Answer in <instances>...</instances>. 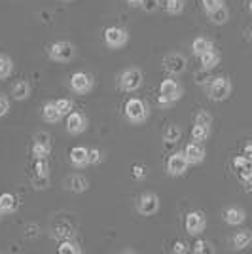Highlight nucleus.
<instances>
[{
    "label": "nucleus",
    "instance_id": "nucleus-1",
    "mask_svg": "<svg viewBox=\"0 0 252 254\" xmlns=\"http://www.w3.org/2000/svg\"><path fill=\"white\" fill-rule=\"evenodd\" d=\"M124 114H126L127 122L133 124V126H138V124H144L150 116V110H148V105L138 99V97H131L129 101L124 106Z\"/></svg>",
    "mask_w": 252,
    "mask_h": 254
},
{
    "label": "nucleus",
    "instance_id": "nucleus-2",
    "mask_svg": "<svg viewBox=\"0 0 252 254\" xmlns=\"http://www.w3.org/2000/svg\"><path fill=\"white\" fill-rule=\"evenodd\" d=\"M231 91H233V85H231L230 78H226V76L212 78L207 84V95H209L210 101H216V103H222V101L230 99Z\"/></svg>",
    "mask_w": 252,
    "mask_h": 254
},
{
    "label": "nucleus",
    "instance_id": "nucleus-3",
    "mask_svg": "<svg viewBox=\"0 0 252 254\" xmlns=\"http://www.w3.org/2000/svg\"><path fill=\"white\" fill-rule=\"evenodd\" d=\"M48 55L55 63H70L76 57V48H74V44L66 42V40H59V42H53L50 46Z\"/></svg>",
    "mask_w": 252,
    "mask_h": 254
},
{
    "label": "nucleus",
    "instance_id": "nucleus-4",
    "mask_svg": "<svg viewBox=\"0 0 252 254\" xmlns=\"http://www.w3.org/2000/svg\"><path fill=\"white\" fill-rule=\"evenodd\" d=\"M120 87L127 91V93H135L138 87L142 85V80H144V76L142 72L135 68V66H131V68H126L122 74H120Z\"/></svg>",
    "mask_w": 252,
    "mask_h": 254
},
{
    "label": "nucleus",
    "instance_id": "nucleus-5",
    "mask_svg": "<svg viewBox=\"0 0 252 254\" xmlns=\"http://www.w3.org/2000/svg\"><path fill=\"white\" fill-rule=\"evenodd\" d=\"M127 42H129V34L126 29L116 27V25L105 29V44L110 50H122Z\"/></svg>",
    "mask_w": 252,
    "mask_h": 254
},
{
    "label": "nucleus",
    "instance_id": "nucleus-6",
    "mask_svg": "<svg viewBox=\"0 0 252 254\" xmlns=\"http://www.w3.org/2000/svg\"><path fill=\"white\" fill-rule=\"evenodd\" d=\"M205 228H207V218H205V214L201 211H191L186 214V218H184V230L186 233L189 235H201V233L205 232Z\"/></svg>",
    "mask_w": 252,
    "mask_h": 254
},
{
    "label": "nucleus",
    "instance_id": "nucleus-7",
    "mask_svg": "<svg viewBox=\"0 0 252 254\" xmlns=\"http://www.w3.org/2000/svg\"><path fill=\"white\" fill-rule=\"evenodd\" d=\"M70 89L78 95H87L91 89H93V78L87 74V72H74L70 78Z\"/></svg>",
    "mask_w": 252,
    "mask_h": 254
},
{
    "label": "nucleus",
    "instance_id": "nucleus-8",
    "mask_svg": "<svg viewBox=\"0 0 252 254\" xmlns=\"http://www.w3.org/2000/svg\"><path fill=\"white\" fill-rule=\"evenodd\" d=\"M189 163L186 156H184V152H175L173 156H169L167 159V173L171 177H182V175H186V171H188Z\"/></svg>",
    "mask_w": 252,
    "mask_h": 254
},
{
    "label": "nucleus",
    "instance_id": "nucleus-9",
    "mask_svg": "<svg viewBox=\"0 0 252 254\" xmlns=\"http://www.w3.org/2000/svg\"><path fill=\"white\" fill-rule=\"evenodd\" d=\"M138 212L142 216H154L156 212L159 211V197L152 191H146L138 197V205H137Z\"/></svg>",
    "mask_w": 252,
    "mask_h": 254
},
{
    "label": "nucleus",
    "instance_id": "nucleus-10",
    "mask_svg": "<svg viewBox=\"0 0 252 254\" xmlns=\"http://www.w3.org/2000/svg\"><path fill=\"white\" fill-rule=\"evenodd\" d=\"M85 129H87V118L82 112H70L66 116V131L70 135H82Z\"/></svg>",
    "mask_w": 252,
    "mask_h": 254
},
{
    "label": "nucleus",
    "instance_id": "nucleus-11",
    "mask_svg": "<svg viewBox=\"0 0 252 254\" xmlns=\"http://www.w3.org/2000/svg\"><path fill=\"white\" fill-rule=\"evenodd\" d=\"M163 68L171 74H180L186 68V57L182 53H169L163 59Z\"/></svg>",
    "mask_w": 252,
    "mask_h": 254
},
{
    "label": "nucleus",
    "instance_id": "nucleus-12",
    "mask_svg": "<svg viewBox=\"0 0 252 254\" xmlns=\"http://www.w3.org/2000/svg\"><path fill=\"white\" fill-rule=\"evenodd\" d=\"M159 93L169 97L173 103H177L180 97H182V87H180V84L177 82V80L167 78V80H163V82L159 84Z\"/></svg>",
    "mask_w": 252,
    "mask_h": 254
},
{
    "label": "nucleus",
    "instance_id": "nucleus-13",
    "mask_svg": "<svg viewBox=\"0 0 252 254\" xmlns=\"http://www.w3.org/2000/svg\"><path fill=\"white\" fill-rule=\"evenodd\" d=\"M182 152H184V156H186L189 165H199L205 159V148L201 146V142H189V144H186V148L182 150Z\"/></svg>",
    "mask_w": 252,
    "mask_h": 254
},
{
    "label": "nucleus",
    "instance_id": "nucleus-14",
    "mask_svg": "<svg viewBox=\"0 0 252 254\" xmlns=\"http://www.w3.org/2000/svg\"><path fill=\"white\" fill-rule=\"evenodd\" d=\"M70 163L76 169H84L89 165V150L85 146H74L70 150Z\"/></svg>",
    "mask_w": 252,
    "mask_h": 254
},
{
    "label": "nucleus",
    "instance_id": "nucleus-15",
    "mask_svg": "<svg viewBox=\"0 0 252 254\" xmlns=\"http://www.w3.org/2000/svg\"><path fill=\"white\" fill-rule=\"evenodd\" d=\"M252 245V232L251 230H239L231 237V247L233 251H245Z\"/></svg>",
    "mask_w": 252,
    "mask_h": 254
},
{
    "label": "nucleus",
    "instance_id": "nucleus-16",
    "mask_svg": "<svg viewBox=\"0 0 252 254\" xmlns=\"http://www.w3.org/2000/svg\"><path fill=\"white\" fill-rule=\"evenodd\" d=\"M224 220L228 226H241L247 220V212L243 211L241 207H228L224 211Z\"/></svg>",
    "mask_w": 252,
    "mask_h": 254
},
{
    "label": "nucleus",
    "instance_id": "nucleus-17",
    "mask_svg": "<svg viewBox=\"0 0 252 254\" xmlns=\"http://www.w3.org/2000/svg\"><path fill=\"white\" fill-rule=\"evenodd\" d=\"M64 186H66V190L74 191V193H84L89 188V180L82 175H70L64 182Z\"/></svg>",
    "mask_w": 252,
    "mask_h": 254
},
{
    "label": "nucleus",
    "instance_id": "nucleus-18",
    "mask_svg": "<svg viewBox=\"0 0 252 254\" xmlns=\"http://www.w3.org/2000/svg\"><path fill=\"white\" fill-rule=\"evenodd\" d=\"M220 53L216 52L214 48L209 50L207 53H203L199 55V63H201V68H205V70H212V68H216L218 64H220Z\"/></svg>",
    "mask_w": 252,
    "mask_h": 254
},
{
    "label": "nucleus",
    "instance_id": "nucleus-19",
    "mask_svg": "<svg viewBox=\"0 0 252 254\" xmlns=\"http://www.w3.org/2000/svg\"><path fill=\"white\" fill-rule=\"evenodd\" d=\"M11 97H13V101H27L31 97V84L25 80L15 82L11 87Z\"/></svg>",
    "mask_w": 252,
    "mask_h": 254
},
{
    "label": "nucleus",
    "instance_id": "nucleus-20",
    "mask_svg": "<svg viewBox=\"0 0 252 254\" xmlns=\"http://www.w3.org/2000/svg\"><path fill=\"white\" fill-rule=\"evenodd\" d=\"M17 211V197L10 193V191H4L0 193V212L2 214H8V212Z\"/></svg>",
    "mask_w": 252,
    "mask_h": 254
},
{
    "label": "nucleus",
    "instance_id": "nucleus-21",
    "mask_svg": "<svg viewBox=\"0 0 252 254\" xmlns=\"http://www.w3.org/2000/svg\"><path fill=\"white\" fill-rule=\"evenodd\" d=\"M42 118L48 122V124H57V122L63 118V114L59 112V108H57V105H55V101H50V103L44 105Z\"/></svg>",
    "mask_w": 252,
    "mask_h": 254
},
{
    "label": "nucleus",
    "instance_id": "nucleus-22",
    "mask_svg": "<svg viewBox=\"0 0 252 254\" xmlns=\"http://www.w3.org/2000/svg\"><path fill=\"white\" fill-rule=\"evenodd\" d=\"M207 17H209V21L214 23V25H226V23L230 21V10H228L226 6H220L218 10L209 11Z\"/></svg>",
    "mask_w": 252,
    "mask_h": 254
},
{
    "label": "nucleus",
    "instance_id": "nucleus-23",
    "mask_svg": "<svg viewBox=\"0 0 252 254\" xmlns=\"http://www.w3.org/2000/svg\"><path fill=\"white\" fill-rule=\"evenodd\" d=\"M212 48H214V46H212V40L205 38V36H197V38L193 40V44H191V52L195 53L197 57L203 55V53H207L209 50H212Z\"/></svg>",
    "mask_w": 252,
    "mask_h": 254
},
{
    "label": "nucleus",
    "instance_id": "nucleus-24",
    "mask_svg": "<svg viewBox=\"0 0 252 254\" xmlns=\"http://www.w3.org/2000/svg\"><path fill=\"white\" fill-rule=\"evenodd\" d=\"M209 137H210V127L193 124V127H191V140L193 142H201L203 144Z\"/></svg>",
    "mask_w": 252,
    "mask_h": 254
},
{
    "label": "nucleus",
    "instance_id": "nucleus-25",
    "mask_svg": "<svg viewBox=\"0 0 252 254\" xmlns=\"http://www.w3.org/2000/svg\"><path fill=\"white\" fill-rule=\"evenodd\" d=\"M11 72H13V61L6 53H0V80L10 78Z\"/></svg>",
    "mask_w": 252,
    "mask_h": 254
},
{
    "label": "nucleus",
    "instance_id": "nucleus-26",
    "mask_svg": "<svg viewBox=\"0 0 252 254\" xmlns=\"http://www.w3.org/2000/svg\"><path fill=\"white\" fill-rule=\"evenodd\" d=\"M57 253L59 254H82V249H80V245L72 241V239H64L59 243L57 247Z\"/></svg>",
    "mask_w": 252,
    "mask_h": 254
},
{
    "label": "nucleus",
    "instance_id": "nucleus-27",
    "mask_svg": "<svg viewBox=\"0 0 252 254\" xmlns=\"http://www.w3.org/2000/svg\"><path fill=\"white\" fill-rule=\"evenodd\" d=\"M52 152V144H42V142H34L31 148V154L34 159H48Z\"/></svg>",
    "mask_w": 252,
    "mask_h": 254
},
{
    "label": "nucleus",
    "instance_id": "nucleus-28",
    "mask_svg": "<svg viewBox=\"0 0 252 254\" xmlns=\"http://www.w3.org/2000/svg\"><path fill=\"white\" fill-rule=\"evenodd\" d=\"M186 8V0H165V11L169 15H180Z\"/></svg>",
    "mask_w": 252,
    "mask_h": 254
},
{
    "label": "nucleus",
    "instance_id": "nucleus-29",
    "mask_svg": "<svg viewBox=\"0 0 252 254\" xmlns=\"http://www.w3.org/2000/svg\"><path fill=\"white\" fill-rule=\"evenodd\" d=\"M31 184L34 190H46L50 186V175H38V173H34L31 179Z\"/></svg>",
    "mask_w": 252,
    "mask_h": 254
},
{
    "label": "nucleus",
    "instance_id": "nucleus-30",
    "mask_svg": "<svg viewBox=\"0 0 252 254\" xmlns=\"http://www.w3.org/2000/svg\"><path fill=\"white\" fill-rule=\"evenodd\" d=\"M180 135H182V131H180L179 126H169L167 129H165L163 140H167L169 144H175V142H179L180 140Z\"/></svg>",
    "mask_w": 252,
    "mask_h": 254
},
{
    "label": "nucleus",
    "instance_id": "nucleus-31",
    "mask_svg": "<svg viewBox=\"0 0 252 254\" xmlns=\"http://www.w3.org/2000/svg\"><path fill=\"white\" fill-rule=\"evenodd\" d=\"M55 105H57L59 112H61L63 116H68V114L74 110V103L70 101V99H59V101H55Z\"/></svg>",
    "mask_w": 252,
    "mask_h": 254
},
{
    "label": "nucleus",
    "instance_id": "nucleus-32",
    "mask_svg": "<svg viewBox=\"0 0 252 254\" xmlns=\"http://www.w3.org/2000/svg\"><path fill=\"white\" fill-rule=\"evenodd\" d=\"M195 254H207V253H214V249L210 247L209 241H205V239H199V241H195L193 245V249H191Z\"/></svg>",
    "mask_w": 252,
    "mask_h": 254
},
{
    "label": "nucleus",
    "instance_id": "nucleus-33",
    "mask_svg": "<svg viewBox=\"0 0 252 254\" xmlns=\"http://www.w3.org/2000/svg\"><path fill=\"white\" fill-rule=\"evenodd\" d=\"M193 124H197V126L210 127V126H212V116H210L207 110H199V112L195 114V122H193Z\"/></svg>",
    "mask_w": 252,
    "mask_h": 254
},
{
    "label": "nucleus",
    "instance_id": "nucleus-34",
    "mask_svg": "<svg viewBox=\"0 0 252 254\" xmlns=\"http://www.w3.org/2000/svg\"><path fill=\"white\" fill-rule=\"evenodd\" d=\"M251 161H252V158L245 156V154H243V156H237V158L233 159V169L239 173V171H243L245 167H249V165H251Z\"/></svg>",
    "mask_w": 252,
    "mask_h": 254
},
{
    "label": "nucleus",
    "instance_id": "nucleus-35",
    "mask_svg": "<svg viewBox=\"0 0 252 254\" xmlns=\"http://www.w3.org/2000/svg\"><path fill=\"white\" fill-rule=\"evenodd\" d=\"M201 6H203L205 13H209V11H214L220 6H224V0H201Z\"/></svg>",
    "mask_w": 252,
    "mask_h": 254
},
{
    "label": "nucleus",
    "instance_id": "nucleus-36",
    "mask_svg": "<svg viewBox=\"0 0 252 254\" xmlns=\"http://www.w3.org/2000/svg\"><path fill=\"white\" fill-rule=\"evenodd\" d=\"M159 4H161V0H142L140 2V8L146 11V13H154L159 8Z\"/></svg>",
    "mask_w": 252,
    "mask_h": 254
},
{
    "label": "nucleus",
    "instance_id": "nucleus-37",
    "mask_svg": "<svg viewBox=\"0 0 252 254\" xmlns=\"http://www.w3.org/2000/svg\"><path fill=\"white\" fill-rule=\"evenodd\" d=\"M212 80L210 78V70H205V68H201L199 72H195V82L199 85H207Z\"/></svg>",
    "mask_w": 252,
    "mask_h": 254
},
{
    "label": "nucleus",
    "instance_id": "nucleus-38",
    "mask_svg": "<svg viewBox=\"0 0 252 254\" xmlns=\"http://www.w3.org/2000/svg\"><path fill=\"white\" fill-rule=\"evenodd\" d=\"M103 161V152L99 148L89 150V165H99Z\"/></svg>",
    "mask_w": 252,
    "mask_h": 254
},
{
    "label": "nucleus",
    "instance_id": "nucleus-39",
    "mask_svg": "<svg viewBox=\"0 0 252 254\" xmlns=\"http://www.w3.org/2000/svg\"><path fill=\"white\" fill-rule=\"evenodd\" d=\"M34 173H38V175H50L48 161H46V159H36V163H34Z\"/></svg>",
    "mask_w": 252,
    "mask_h": 254
},
{
    "label": "nucleus",
    "instance_id": "nucleus-40",
    "mask_svg": "<svg viewBox=\"0 0 252 254\" xmlns=\"http://www.w3.org/2000/svg\"><path fill=\"white\" fill-rule=\"evenodd\" d=\"M131 175H133L135 180H144L146 179V167H144V165H133Z\"/></svg>",
    "mask_w": 252,
    "mask_h": 254
},
{
    "label": "nucleus",
    "instance_id": "nucleus-41",
    "mask_svg": "<svg viewBox=\"0 0 252 254\" xmlns=\"http://www.w3.org/2000/svg\"><path fill=\"white\" fill-rule=\"evenodd\" d=\"M10 112V99L0 93V118H4Z\"/></svg>",
    "mask_w": 252,
    "mask_h": 254
},
{
    "label": "nucleus",
    "instance_id": "nucleus-42",
    "mask_svg": "<svg viewBox=\"0 0 252 254\" xmlns=\"http://www.w3.org/2000/svg\"><path fill=\"white\" fill-rule=\"evenodd\" d=\"M156 105H158L159 108H169V106H173L175 103H173L169 97H165V95H161V93H159L158 99H156Z\"/></svg>",
    "mask_w": 252,
    "mask_h": 254
},
{
    "label": "nucleus",
    "instance_id": "nucleus-43",
    "mask_svg": "<svg viewBox=\"0 0 252 254\" xmlns=\"http://www.w3.org/2000/svg\"><path fill=\"white\" fill-rule=\"evenodd\" d=\"M188 251V245L184 243V241H175V245H173V253L175 254H186Z\"/></svg>",
    "mask_w": 252,
    "mask_h": 254
},
{
    "label": "nucleus",
    "instance_id": "nucleus-44",
    "mask_svg": "<svg viewBox=\"0 0 252 254\" xmlns=\"http://www.w3.org/2000/svg\"><path fill=\"white\" fill-rule=\"evenodd\" d=\"M34 142H42V144H52L50 142V133H36Z\"/></svg>",
    "mask_w": 252,
    "mask_h": 254
},
{
    "label": "nucleus",
    "instance_id": "nucleus-45",
    "mask_svg": "<svg viewBox=\"0 0 252 254\" xmlns=\"http://www.w3.org/2000/svg\"><path fill=\"white\" fill-rule=\"evenodd\" d=\"M245 156L252 158V140L251 142H247V146H245Z\"/></svg>",
    "mask_w": 252,
    "mask_h": 254
},
{
    "label": "nucleus",
    "instance_id": "nucleus-46",
    "mask_svg": "<svg viewBox=\"0 0 252 254\" xmlns=\"http://www.w3.org/2000/svg\"><path fill=\"white\" fill-rule=\"evenodd\" d=\"M127 2H129V4H138V6H140L142 0H127Z\"/></svg>",
    "mask_w": 252,
    "mask_h": 254
},
{
    "label": "nucleus",
    "instance_id": "nucleus-47",
    "mask_svg": "<svg viewBox=\"0 0 252 254\" xmlns=\"http://www.w3.org/2000/svg\"><path fill=\"white\" fill-rule=\"evenodd\" d=\"M249 11H251V13H252V0H251V2H249Z\"/></svg>",
    "mask_w": 252,
    "mask_h": 254
},
{
    "label": "nucleus",
    "instance_id": "nucleus-48",
    "mask_svg": "<svg viewBox=\"0 0 252 254\" xmlns=\"http://www.w3.org/2000/svg\"><path fill=\"white\" fill-rule=\"evenodd\" d=\"M63 2H74V0H63Z\"/></svg>",
    "mask_w": 252,
    "mask_h": 254
},
{
    "label": "nucleus",
    "instance_id": "nucleus-49",
    "mask_svg": "<svg viewBox=\"0 0 252 254\" xmlns=\"http://www.w3.org/2000/svg\"><path fill=\"white\" fill-rule=\"evenodd\" d=\"M251 42H252V29H251Z\"/></svg>",
    "mask_w": 252,
    "mask_h": 254
},
{
    "label": "nucleus",
    "instance_id": "nucleus-50",
    "mask_svg": "<svg viewBox=\"0 0 252 254\" xmlns=\"http://www.w3.org/2000/svg\"><path fill=\"white\" fill-rule=\"evenodd\" d=\"M0 214H2V212H0Z\"/></svg>",
    "mask_w": 252,
    "mask_h": 254
}]
</instances>
